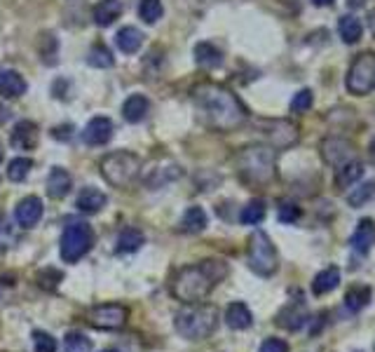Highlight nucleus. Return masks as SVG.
I'll list each match as a JSON object with an SVG mask.
<instances>
[{
	"label": "nucleus",
	"mask_w": 375,
	"mask_h": 352,
	"mask_svg": "<svg viewBox=\"0 0 375 352\" xmlns=\"http://www.w3.org/2000/svg\"><path fill=\"white\" fill-rule=\"evenodd\" d=\"M193 101L197 106L200 118L211 129H218V132H233V129L242 127L247 122L244 104L230 89L213 85V82H204V85L195 87Z\"/></svg>",
	"instance_id": "f257e3e1"
},
{
	"label": "nucleus",
	"mask_w": 375,
	"mask_h": 352,
	"mask_svg": "<svg viewBox=\"0 0 375 352\" xmlns=\"http://www.w3.org/2000/svg\"><path fill=\"white\" fill-rule=\"evenodd\" d=\"M228 275V265L216 258L181 268L172 282V296L181 303H200Z\"/></svg>",
	"instance_id": "f03ea898"
},
{
	"label": "nucleus",
	"mask_w": 375,
	"mask_h": 352,
	"mask_svg": "<svg viewBox=\"0 0 375 352\" xmlns=\"http://www.w3.org/2000/svg\"><path fill=\"white\" fill-rule=\"evenodd\" d=\"M174 326L183 339L204 341L216 331L218 308L211 303H186V308L176 312Z\"/></svg>",
	"instance_id": "7ed1b4c3"
},
{
	"label": "nucleus",
	"mask_w": 375,
	"mask_h": 352,
	"mask_svg": "<svg viewBox=\"0 0 375 352\" xmlns=\"http://www.w3.org/2000/svg\"><path fill=\"white\" fill-rule=\"evenodd\" d=\"M237 170L249 183H267L274 176V150L270 146H247L237 153Z\"/></svg>",
	"instance_id": "20e7f679"
},
{
	"label": "nucleus",
	"mask_w": 375,
	"mask_h": 352,
	"mask_svg": "<svg viewBox=\"0 0 375 352\" xmlns=\"http://www.w3.org/2000/svg\"><path fill=\"white\" fill-rule=\"evenodd\" d=\"M141 158L129 150H116L101 160V174L113 188H129L141 176Z\"/></svg>",
	"instance_id": "39448f33"
},
{
	"label": "nucleus",
	"mask_w": 375,
	"mask_h": 352,
	"mask_svg": "<svg viewBox=\"0 0 375 352\" xmlns=\"http://www.w3.org/2000/svg\"><path fill=\"white\" fill-rule=\"evenodd\" d=\"M247 261L249 268L260 277H272L279 268L277 249H274L272 240L263 231H256L249 237V249H247Z\"/></svg>",
	"instance_id": "423d86ee"
},
{
	"label": "nucleus",
	"mask_w": 375,
	"mask_h": 352,
	"mask_svg": "<svg viewBox=\"0 0 375 352\" xmlns=\"http://www.w3.org/2000/svg\"><path fill=\"white\" fill-rule=\"evenodd\" d=\"M61 258L66 263H78L94 247V231L87 224H71L61 233Z\"/></svg>",
	"instance_id": "0eeeda50"
},
{
	"label": "nucleus",
	"mask_w": 375,
	"mask_h": 352,
	"mask_svg": "<svg viewBox=\"0 0 375 352\" xmlns=\"http://www.w3.org/2000/svg\"><path fill=\"white\" fill-rule=\"evenodd\" d=\"M347 89L354 97H366L375 89V55L364 52L352 61L347 73Z\"/></svg>",
	"instance_id": "6e6552de"
},
{
	"label": "nucleus",
	"mask_w": 375,
	"mask_h": 352,
	"mask_svg": "<svg viewBox=\"0 0 375 352\" xmlns=\"http://www.w3.org/2000/svg\"><path fill=\"white\" fill-rule=\"evenodd\" d=\"M129 319V308L120 303H103L94 305L87 315V322L94 329H120L125 326Z\"/></svg>",
	"instance_id": "1a4fd4ad"
},
{
	"label": "nucleus",
	"mask_w": 375,
	"mask_h": 352,
	"mask_svg": "<svg viewBox=\"0 0 375 352\" xmlns=\"http://www.w3.org/2000/svg\"><path fill=\"white\" fill-rule=\"evenodd\" d=\"M258 129L263 132L267 139L272 141L274 148H289L298 141V125H293L291 120H258Z\"/></svg>",
	"instance_id": "9d476101"
},
{
	"label": "nucleus",
	"mask_w": 375,
	"mask_h": 352,
	"mask_svg": "<svg viewBox=\"0 0 375 352\" xmlns=\"http://www.w3.org/2000/svg\"><path fill=\"white\" fill-rule=\"evenodd\" d=\"M354 155V143L345 136H326L321 141V158H324L326 165L331 167H340L342 163H347Z\"/></svg>",
	"instance_id": "9b49d317"
},
{
	"label": "nucleus",
	"mask_w": 375,
	"mask_h": 352,
	"mask_svg": "<svg viewBox=\"0 0 375 352\" xmlns=\"http://www.w3.org/2000/svg\"><path fill=\"white\" fill-rule=\"evenodd\" d=\"M113 139V120L111 118H91L87 122L85 132H82V141L89 146H106Z\"/></svg>",
	"instance_id": "f8f14e48"
},
{
	"label": "nucleus",
	"mask_w": 375,
	"mask_h": 352,
	"mask_svg": "<svg viewBox=\"0 0 375 352\" xmlns=\"http://www.w3.org/2000/svg\"><path fill=\"white\" fill-rule=\"evenodd\" d=\"M38 136H40V132H38V125H35V122L21 120V122H17V125H14V129H12L10 143H12L14 148H19V150H30V148H35Z\"/></svg>",
	"instance_id": "ddd939ff"
},
{
	"label": "nucleus",
	"mask_w": 375,
	"mask_h": 352,
	"mask_svg": "<svg viewBox=\"0 0 375 352\" xmlns=\"http://www.w3.org/2000/svg\"><path fill=\"white\" fill-rule=\"evenodd\" d=\"M14 216H17V224L21 228H33L38 221L43 219V200L40 197H35V195L24 197V200L17 204Z\"/></svg>",
	"instance_id": "4468645a"
},
{
	"label": "nucleus",
	"mask_w": 375,
	"mask_h": 352,
	"mask_svg": "<svg viewBox=\"0 0 375 352\" xmlns=\"http://www.w3.org/2000/svg\"><path fill=\"white\" fill-rule=\"evenodd\" d=\"M305 322H308V308H305L301 301L289 303L277 315V324L281 329H286V331H298V329L305 326Z\"/></svg>",
	"instance_id": "2eb2a0df"
},
{
	"label": "nucleus",
	"mask_w": 375,
	"mask_h": 352,
	"mask_svg": "<svg viewBox=\"0 0 375 352\" xmlns=\"http://www.w3.org/2000/svg\"><path fill=\"white\" fill-rule=\"evenodd\" d=\"M352 249L359 254H369L371 247L375 244V221L373 219H362L357 226V231L349 237Z\"/></svg>",
	"instance_id": "dca6fc26"
},
{
	"label": "nucleus",
	"mask_w": 375,
	"mask_h": 352,
	"mask_svg": "<svg viewBox=\"0 0 375 352\" xmlns=\"http://www.w3.org/2000/svg\"><path fill=\"white\" fill-rule=\"evenodd\" d=\"M183 174V170L176 163H169L167 165V170H162V165H155V167H148V170H141V179L148 183L150 188H159L164 186V183H169L174 179H179Z\"/></svg>",
	"instance_id": "f3484780"
},
{
	"label": "nucleus",
	"mask_w": 375,
	"mask_h": 352,
	"mask_svg": "<svg viewBox=\"0 0 375 352\" xmlns=\"http://www.w3.org/2000/svg\"><path fill=\"white\" fill-rule=\"evenodd\" d=\"M71 186H73V179L66 170L55 167V170L50 172V176H47V195L50 197L61 200V197H66L68 193H71Z\"/></svg>",
	"instance_id": "a211bd4d"
},
{
	"label": "nucleus",
	"mask_w": 375,
	"mask_h": 352,
	"mask_svg": "<svg viewBox=\"0 0 375 352\" xmlns=\"http://www.w3.org/2000/svg\"><path fill=\"white\" fill-rule=\"evenodd\" d=\"M106 202H108L106 200V193H101V190L94 188V186H89L78 195L75 207H78L82 214H99L106 207Z\"/></svg>",
	"instance_id": "6ab92c4d"
},
{
	"label": "nucleus",
	"mask_w": 375,
	"mask_h": 352,
	"mask_svg": "<svg viewBox=\"0 0 375 352\" xmlns=\"http://www.w3.org/2000/svg\"><path fill=\"white\" fill-rule=\"evenodd\" d=\"M364 176V163L362 160H347V163H342L338 167V172H335V186L338 188H349L354 186V183Z\"/></svg>",
	"instance_id": "aec40b11"
},
{
	"label": "nucleus",
	"mask_w": 375,
	"mask_h": 352,
	"mask_svg": "<svg viewBox=\"0 0 375 352\" xmlns=\"http://www.w3.org/2000/svg\"><path fill=\"white\" fill-rule=\"evenodd\" d=\"M122 14V3L120 0H99L94 5V12H91V17H94V24L96 26H111L113 21Z\"/></svg>",
	"instance_id": "412c9836"
},
{
	"label": "nucleus",
	"mask_w": 375,
	"mask_h": 352,
	"mask_svg": "<svg viewBox=\"0 0 375 352\" xmlns=\"http://www.w3.org/2000/svg\"><path fill=\"white\" fill-rule=\"evenodd\" d=\"M225 324L235 329V331H244V329L254 324V315L244 303H230L225 310Z\"/></svg>",
	"instance_id": "4be33fe9"
},
{
	"label": "nucleus",
	"mask_w": 375,
	"mask_h": 352,
	"mask_svg": "<svg viewBox=\"0 0 375 352\" xmlns=\"http://www.w3.org/2000/svg\"><path fill=\"white\" fill-rule=\"evenodd\" d=\"M338 285H340V270L335 265H331L315 275V280H312V294L324 296L328 292H333V289H338Z\"/></svg>",
	"instance_id": "5701e85b"
},
{
	"label": "nucleus",
	"mask_w": 375,
	"mask_h": 352,
	"mask_svg": "<svg viewBox=\"0 0 375 352\" xmlns=\"http://www.w3.org/2000/svg\"><path fill=\"white\" fill-rule=\"evenodd\" d=\"M148 99H145L143 94H132L127 99L125 104H122V118H125L127 122H132V125H136V122H141L145 116H148Z\"/></svg>",
	"instance_id": "b1692460"
},
{
	"label": "nucleus",
	"mask_w": 375,
	"mask_h": 352,
	"mask_svg": "<svg viewBox=\"0 0 375 352\" xmlns=\"http://www.w3.org/2000/svg\"><path fill=\"white\" fill-rule=\"evenodd\" d=\"M206 224H209V219H206V211L202 209V207H188L179 228L188 235H197V233L204 231Z\"/></svg>",
	"instance_id": "393cba45"
},
{
	"label": "nucleus",
	"mask_w": 375,
	"mask_h": 352,
	"mask_svg": "<svg viewBox=\"0 0 375 352\" xmlns=\"http://www.w3.org/2000/svg\"><path fill=\"white\" fill-rule=\"evenodd\" d=\"M26 92V80L17 71L0 73V94L3 99H19Z\"/></svg>",
	"instance_id": "a878e982"
},
{
	"label": "nucleus",
	"mask_w": 375,
	"mask_h": 352,
	"mask_svg": "<svg viewBox=\"0 0 375 352\" xmlns=\"http://www.w3.org/2000/svg\"><path fill=\"white\" fill-rule=\"evenodd\" d=\"M141 43H143V35L136 26L120 28L118 35H116V45L120 48V52H125V55H136L139 48H141Z\"/></svg>",
	"instance_id": "bb28decb"
},
{
	"label": "nucleus",
	"mask_w": 375,
	"mask_h": 352,
	"mask_svg": "<svg viewBox=\"0 0 375 352\" xmlns=\"http://www.w3.org/2000/svg\"><path fill=\"white\" fill-rule=\"evenodd\" d=\"M371 298H373V289H371V287L357 285V287H349V289H347V294H345V305H347V310L359 312V310H364L366 305L371 303Z\"/></svg>",
	"instance_id": "cd10ccee"
},
{
	"label": "nucleus",
	"mask_w": 375,
	"mask_h": 352,
	"mask_svg": "<svg viewBox=\"0 0 375 352\" xmlns=\"http://www.w3.org/2000/svg\"><path fill=\"white\" fill-rule=\"evenodd\" d=\"M195 61L204 68H216L223 64V55H220V50L216 45L200 43V45H195Z\"/></svg>",
	"instance_id": "c85d7f7f"
},
{
	"label": "nucleus",
	"mask_w": 375,
	"mask_h": 352,
	"mask_svg": "<svg viewBox=\"0 0 375 352\" xmlns=\"http://www.w3.org/2000/svg\"><path fill=\"white\" fill-rule=\"evenodd\" d=\"M143 242H145V237H143L141 231H136V228H127V231H122L118 235L116 251L118 254H134L136 249H141Z\"/></svg>",
	"instance_id": "c756f323"
},
{
	"label": "nucleus",
	"mask_w": 375,
	"mask_h": 352,
	"mask_svg": "<svg viewBox=\"0 0 375 352\" xmlns=\"http://www.w3.org/2000/svg\"><path fill=\"white\" fill-rule=\"evenodd\" d=\"M338 31H340V38H342V40H345L347 45L359 43V40H362V35H364L362 21H359L357 17H352V14H345V17H340Z\"/></svg>",
	"instance_id": "7c9ffc66"
},
{
	"label": "nucleus",
	"mask_w": 375,
	"mask_h": 352,
	"mask_svg": "<svg viewBox=\"0 0 375 352\" xmlns=\"http://www.w3.org/2000/svg\"><path fill=\"white\" fill-rule=\"evenodd\" d=\"M265 202L263 200H251L247 207L242 209V214H240V221L244 226H256V224H260V221L265 219Z\"/></svg>",
	"instance_id": "2f4dec72"
},
{
	"label": "nucleus",
	"mask_w": 375,
	"mask_h": 352,
	"mask_svg": "<svg viewBox=\"0 0 375 352\" xmlns=\"http://www.w3.org/2000/svg\"><path fill=\"white\" fill-rule=\"evenodd\" d=\"M87 64L94 68H111L113 64H116V59H113L111 50L106 48V45H94L87 55Z\"/></svg>",
	"instance_id": "473e14b6"
},
{
	"label": "nucleus",
	"mask_w": 375,
	"mask_h": 352,
	"mask_svg": "<svg viewBox=\"0 0 375 352\" xmlns=\"http://www.w3.org/2000/svg\"><path fill=\"white\" fill-rule=\"evenodd\" d=\"M164 7L159 0H141L139 3V17L145 21V24H155L157 19H162Z\"/></svg>",
	"instance_id": "72a5a7b5"
},
{
	"label": "nucleus",
	"mask_w": 375,
	"mask_h": 352,
	"mask_svg": "<svg viewBox=\"0 0 375 352\" xmlns=\"http://www.w3.org/2000/svg\"><path fill=\"white\" fill-rule=\"evenodd\" d=\"M373 197H375V181H366L354 190V193L347 195V202L349 207H364L366 202H371Z\"/></svg>",
	"instance_id": "f704fd0d"
},
{
	"label": "nucleus",
	"mask_w": 375,
	"mask_h": 352,
	"mask_svg": "<svg viewBox=\"0 0 375 352\" xmlns=\"http://www.w3.org/2000/svg\"><path fill=\"white\" fill-rule=\"evenodd\" d=\"M30 170H33V163H30L28 158H17V160H12L10 167H7V179L19 183L26 179Z\"/></svg>",
	"instance_id": "c9c22d12"
},
{
	"label": "nucleus",
	"mask_w": 375,
	"mask_h": 352,
	"mask_svg": "<svg viewBox=\"0 0 375 352\" xmlns=\"http://www.w3.org/2000/svg\"><path fill=\"white\" fill-rule=\"evenodd\" d=\"M61 280H64V275L57 268H45V270L38 273V285H40V289H47V292H55Z\"/></svg>",
	"instance_id": "e433bc0d"
},
{
	"label": "nucleus",
	"mask_w": 375,
	"mask_h": 352,
	"mask_svg": "<svg viewBox=\"0 0 375 352\" xmlns=\"http://www.w3.org/2000/svg\"><path fill=\"white\" fill-rule=\"evenodd\" d=\"M33 352H57V339L47 331H33Z\"/></svg>",
	"instance_id": "4c0bfd02"
},
{
	"label": "nucleus",
	"mask_w": 375,
	"mask_h": 352,
	"mask_svg": "<svg viewBox=\"0 0 375 352\" xmlns=\"http://www.w3.org/2000/svg\"><path fill=\"white\" fill-rule=\"evenodd\" d=\"M312 92L310 89H301L298 94L291 99V113H305L312 109Z\"/></svg>",
	"instance_id": "58836bf2"
},
{
	"label": "nucleus",
	"mask_w": 375,
	"mask_h": 352,
	"mask_svg": "<svg viewBox=\"0 0 375 352\" xmlns=\"http://www.w3.org/2000/svg\"><path fill=\"white\" fill-rule=\"evenodd\" d=\"M64 346H66V352H89L91 350V343L82 334H68Z\"/></svg>",
	"instance_id": "ea45409f"
},
{
	"label": "nucleus",
	"mask_w": 375,
	"mask_h": 352,
	"mask_svg": "<svg viewBox=\"0 0 375 352\" xmlns=\"http://www.w3.org/2000/svg\"><path fill=\"white\" fill-rule=\"evenodd\" d=\"M301 207L296 202H281L279 204V221L281 224H296L298 219H301Z\"/></svg>",
	"instance_id": "a19ab883"
},
{
	"label": "nucleus",
	"mask_w": 375,
	"mask_h": 352,
	"mask_svg": "<svg viewBox=\"0 0 375 352\" xmlns=\"http://www.w3.org/2000/svg\"><path fill=\"white\" fill-rule=\"evenodd\" d=\"M258 352H289V343L281 339H267L263 341V346H260Z\"/></svg>",
	"instance_id": "79ce46f5"
},
{
	"label": "nucleus",
	"mask_w": 375,
	"mask_h": 352,
	"mask_svg": "<svg viewBox=\"0 0 375 352\" xmlns=\"http://www.w3.org/2000/svg\"><path fill=\"white\" fill-rule=\"evenodd\" d=\"M369 28H371V33L375 35V10L369 12Z\"/></svg>",
	"instance_id": "37998d69"
},
{
	"label": "nucleus",
	"mask_w": 375,
	"mask_h": 352,
	"mask_svg": "<svg viewBox=\"0 0 375 352\" xmlns=\"http://www.w3.org/2000/svg\"><path fill=\"white\" fill-rule=\"evenodd\" d=\"M312 3H315L317 7H328V5L333 3V0H312Z\"/></svg>",
	"instance_id": "c03bdc74"
},
{
	"label": "nucleus",
	"mask_w": 375,
	"mask_h": 352,
	"mask_svg": "<svg viewBox=\"0 0 375 352\" xmlns=\"http://www.w3.org/2000/svg\"><path fill=\"white\" fill-rule=\"evenodd\" d=\"M5 113H7V111L3 109V106H0V122H3V120H7V116H5Z\"/></svg>",
	"instance_id": "a18cd8bd"
},
{
	"label": "nucleus",
	"mask_w": 375,
	"mask_h": 352,
	"mask_svg": "<svg viewBox=\"0 0 375 352\" xmlns=\"http://www.w3.org/2000/svg\"><path fill=\"white\" fill-rule=\"evenodd\" d=\"M371 155H373V160H375V139L371 141Z\"/></svg>",
	"instance_id": "49530a36"
},
{
	"label": "nucleus",
	"mask_w": 375,
	"mask_h": 352,
	"mask_svg": "<svg viewBox=\"0 0 375 352\" xmlns=\"http://www.w3.org/2000/svg\"><path fill=\"white\" fill-rule=\"evenodd\" d=\"M103 352H118V350H103Z\"/></svg>",
	"instance_id": "de8ad7c7"
}]
</instances>
